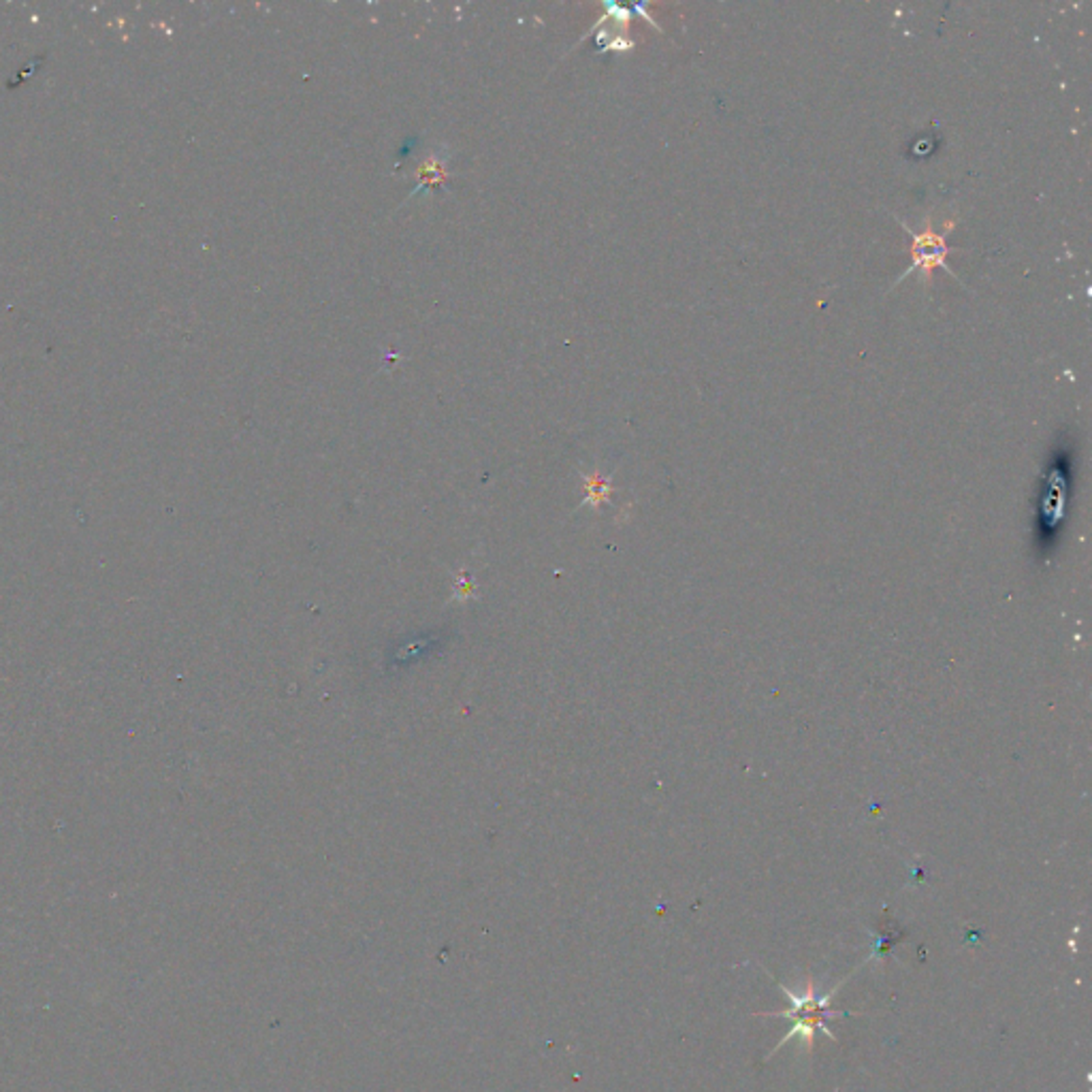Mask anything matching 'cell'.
Returning <instances> with one entry per match:
<instances>
[{
	"instance_id": "obj_1",
	"label": "cell",
	"mask_w": 1092,
	"mask_h": 1092,
	"mask_svg": "<svg viewBox=\"0 0 1092 1092\" xmlns=\"http://www.w3.org/2000/svg\"><path fill=\"white\" fill-rule=\"evenodd\" d=\"M852 975H854V973H849L845 980H840V982L835 985V988H833V990H830L828 994H824V997H821V994H817L815 982H813V980H811V978L807 980V983H805V990H802V992H794V990H791V988H788V985H786V983L777 982L779 990L783 992V997H788V1001L791 1003V1007H789V1009H783V1011H764V1013H756V1016H766V1018H768V1016H770V1018H789V1020H794V1027H791V1031L788 1032V1035H783V1039L777 1043V1046H775V1048H772V1050L768 1052V1055H766V1058H764V1060H768V1058L775 1056V1055H777V1052H779L783 1046H786V1043H788V1041L794 1039L796 1035H800L802 1039H805V1050H807V1052H809V1055H811V1052H813V1048H815V1037H817V1032H824V1035H826L830 1041H835V1043L838 1041V1037L835 1035V1032L828 1029V1024H826V1020H828V1018H830V1020H837V1018H856V1016H864V1013H862V1011L835 1009V1007H833V1005H830V1003H833V999L837 997V994H838L840 985H845V982H847L849 978H852Z\"/></svg>"
},
{
	"instance_id": "obj_2",
	"label": "cell",
	"mask_w": 1092,
	"mask_h": 1092,
	"mask_svg": "<svg viewBox=\"0 0 1092 1092\" xmlns=\"http://www.w3.org/2000/svg\"><path fill=\"white\" fill-rule=\"evenodd\" d=\"M898 222H901V227L907 231V233L911 235V246L907 248V250H910V255H911V265L907 267L901 276H898L894 286L901 284L903 279L910 278L913 272H922L924 286L929 288V286H931V279H933V272H934L936 267L945 269L947 274H950L952 278H956V279H959V282H960V278L952 272L950 265H947V256H950L952 248L947 246L945 235L950 233V231L956 227L954 220H947L945 225H943V231H934L933 220L926 218V229L922 231V233H915V231H911V227H907L903 220H898Z\"/></svg>"
},
{
	"instance_id": "obj_3",
	"label": "cell",
	"mask_w": 1092,
	"mask_h": 1092,
	"mask_svg": "<svg viewBox=\"0 0 1092 1092\" xmlns=\"http://www.w3.org/2000/svg\"><path fill=\"white\" fill-rule=\"evenodd\" d=\"M447 150L436 152L431 158L425 160L417 173V188L412 190L410 197H423L425 192L436 190L442 182H447Z\"/></svg>"
}]
</instances>
